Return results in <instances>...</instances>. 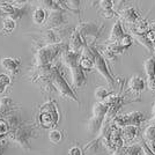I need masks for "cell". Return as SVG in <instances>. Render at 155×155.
Returning a JSON list of instances; mask_svg holds the SVG:
<instances>
[{
	"label": "cell",
	"mask_w": 155,
	"mask_h": 155,
	"mask_svg": "<svg viewBox=\"0 0 155 155\" xmlns=\"http://www.w3.org/2000/svg\"><path fill=\"white\" fill-rule=\"evenodd\" d=\"M9 139L12 141L16 142L20 147L25 150H30V139L36 138V130L31 124H27L23 120L9 127L8 132Z\"/></svg>",
	"instance_id": "obj_1"
},
{
	"label": "cell",
	"mask_w": 155,
	"mask_h": 155,
	"mask_svg": "<svg viewBox=\"0 0 155 155\" xmlns=\"http://www.w3.org/2000/svg\"><path fill=\"white\" fill-rule=\"evenodd\" d=\"M67 50V45L60 42L56 44H48V45L42 46L41 49L37 50L35 54V65L36 67H44L52 63V60L58 56L60 52Z\"/></svg>",
	"instance_id": "obj_2"
},
{
	"label": "cell",
	"mask_w": 155,
	"mask_h": 155,
	"mask_svg": "<svg viewBox=\"0 0 155 155\" xmlns=\"http://www.w3.org/2000/svg\"><path fill=\"white\" fill-rule=\"evenodd\" d=\"M59 119H60V115L57 108V103L53 100L45 102L39 108L38 122L43 129H54V126L58 124Z\"/></svg>",
	"instance_id": "obj_3"
},
{
	"label": "cell",
	"mask_w": 155,
	"mask_h": 155,
	"mask_svg": "<svg viewBox=\"0 0 155 155\" xmlns=\"http://www.w3.org/2000/svg\"><path fill=\"white\" fill-rule=\"evenodd\" d=\"M50 82L54 87V89L58 91L60 97L67 98V100H72V101L79 103V98L77 97L75 93L73 91V89L66 82V80L64 79V77L60 73V71H59L57 67H53V66H52V74H51Z\"/></svg>",
	"instance_id": "obj_4"
},
{
	"label": "cell",
	"mask_w": 155,
	"mask_h": 155,
	"mask_svg": "<svg viewBox=\"0 0 155 155\" xmlns=\"http://www.w3.org/2000/svg\"><path fill=\"white\" fill-rule=\"evenodd\" d=\"M93 56H94V68H96V71L104 78V80L108 82L110 88H114L115 87V79L112 77V74L110 73L109 67H108V64L105 61V59L103 58L102 53L97 50L96 48L93 46Z\"/></svg>",
	"instance_id": "obj_5"
},
{
	"label": "cell",
	"mask_w": 155,
	"mask_h": 155,
	"mask_svg": "<svg viewBox=\"0 0 155 155\" xmlns=\"http://www.w3.org/2000/svg\"><path fill=\"white\" fill-rule=\"evenodd\" d=\"M145 114H142L140 111H132L126 115H122V116H116L112 120H111V125L122 129L124 126L127 125H133V126H139L140 124L145 120Z\"/></svg>",
	"instance_id": "obj_6"
},
{
	"label": "cell",
	"mask_w": 155,
	"mask_h": 155,
	"mask_svg": "<svg viewBox=\"0 0 155 155\" xmlns=\"http://www.w3.org/2000/svg\"><path fill=\"white\" fill-rule=\"evenodd\" d=\"M75 30L86 43V41L88 39H96L101 35L102 27L96 25L95 22H82L75 28Z\"/></svg>",
	"instance_id": "obj_7"
},
{
	"label": "cell",
	"mask_w": 155,
	"mask_h": 155,
	"mask_svg": "<svg viewBox=\"0 0 155 155\" xmlns=\"http://www.w3.org/2000/svg\"><path fill=\"white\" fill-rule=\"evenodd\" d=\"M65 22H66V18H65L64 12H50L45 21L46 28L52 30L63 26Z\"/></svg>",
	"instance_id": "obj_8"
},
{
	"label": "cell",
	"mask_w": 155,
	"mask_h": 155,
	"mask_svg": "<svg viewBox=\"0 0 155 155\" xmlns=\"http://www.w3.org/2000/svg\"><path fill=\"white\" fill-rule=\"evenodd\" d=\"M84 45H86V43L84 42V39L81 38V36L79 35V32L74 29V30L72 31L71 36H70L67 50H70V51H72V52H75V53H80L81 50L84 49Z\"/></svg>",
	"instance_id": "obj_9"
},
{
	"label": "cell",
	"mask_w": 155,
	"mask_h": 155,
	"mask_svg": "<svg viewBox=\"0 0 155 155\" xmlns=\"http://www.w3.org/2000/svg\"><path fill=\"white\" fill-rule=\"evenodd\" d=\"M107 136L109 138L110 142H111L117 149L124 147V140H123V138H122V131H120L119 127H116V126L111 125V127L107 131Z\"/></svg>",
	"instance_id": "obj_10"
},
{
	"label": "cell",
	"mask_w": 155,
	"mask_h": 155,
	"mask_svg": "<svg viewBox=\"0 0 155 155\" xmlns=\"http://www.w3.org/2000/svg\"><path fill=\"white\" fill-rule=\"evenodd\" d=\"M71 77H72V82H73V86L75 88H81L84 87L86 82H87V79H86V75H84V72L80 68V66H74L72 67L71 70Z\"/></svg>",
	"instance_id": "obj_11"
},
{
	"label": "cell",
	"mask_w": 155,
	"mask_h": 155,
	"mask_svg": "<svg viewBox=\"0 0 155 155\" xmlns=\"http://www.w3.org/2000/svg\"><path fill=\"white\" fill-rule=\"evenodd\" d=\"M146 87V84H145V80L142 79L141 77H132L129 80V84H127V88H129V91H131L132 94L134 95H139Z\"/></svg>",
	"instance_id": "obj_12"
},
{
	"label": "cell",
	"mask_w": 155,
	"mask_h": 155,
	"mask_svg": "<svg viewBox=\"0 0 155 155\" xmlns=\"http://www.w3.org/2000/svg\"><path fill=\"white\" fill-rule=\"evenodd\" d=\"M79 58H80V53H75L70 50H65L61 52V60L65 64V66L68 67L70 70L72 67L79 65Z\"/></svg>",
	"instance_id": "obj_13"
},
{
	"label": "cell",
	"mask_w": 155,
	"mask_h": 155,
	"mask_svg": "<svg viewBox=\"0 0 155 155\" xmlns=\"http://www.w3.org/2000/svg\"><path fill=\"white\" fill-rule=\"evenodd\" d=\"M0 64H1V67L5 71L9 72L13 75L18 74L20 67V59H14V58L6 57V58H2L0 60Z\"/></svg>",
	"instance_id": "obj_14"
},
{
	"label": "cell",
	"mask_w": 155,
	"mask_h": 155,
	"mask_svg": "<svg viewBox=\"0 0 155 155\" xmlns=\"http://www.w3.org/2000/svg\"><path fill=\"white\" fill-rule=\"evenodd\" d=\"M119 15H120L122 20H124V21H125L127 25H130V26L133 25V23H136L137 21L140 19L138 12H137L133 7H126V8L122 9Z\"/></svg>",
	"instance_id": "obj_15"
},
{
	"label": "cell",
	"mask_w": 155,
	"mask_h": 155,
	"mask_svg": "<svg viewBox=\"0 0 155 155\" xmlns=\"http://www.w3.org/2000/svg\"><path fill=\"white\" fill-rule=\"evenodd\" d=\"M123 52H124V50L118 45V43H109V42H108L103 49V54H104L103 58L112 59V58H115L117 54H120V53H123ZM103 54H102V56H103Z\"/></svg>",
	"instance_id": "obj_16"
},
{
	"label": "cell",
	"mask_w": 155,
	"mask_h": 155,
	"mask_svg": "<svg viewBox=\"0 0 155 155\" xmlns=\"http://www.w3.org/2000/svg\"><path fill=\"white\" fill-rule=\"evenodd\" d=\"M122 131V138L124 141L131 142L133 141L138 137V132H139V126H133V125H127L120 129Z\"/></svg>",
	"instance_id": "obj_17"
},
{
	"label": "cell",
	"mask_w": 155,
	"mask_h": 155,
	"mask_svg": "<svg viewBox=\"0 0 155 155\" xmlns=\"http://www.w3.org/2000/svg\"><path fill=\"white\" fill-rule=\"evenodd\" d=\"M142 137H143L142 140L146 142V145L155 153V126L154 125L147 126V127L145 129V131H143Z\"/></svg>",
	"instance_id": "obj_18"
},
{
	"label": "cell",
	"mask_w": 155,
	"mask_h": 155,
	"mask_svg": "<svg viewBox=\"0 0 155 155\" xmlns=\"http://www.w3.org/2000/svg\"><path fill=\"white\" fill-rule=\"evenodd\" d=\"M149 29V23L146 19H139L136 23L130 26V30L133 35H140V34H146Z\"/></svg>",
	"instance_id": "obj_19"
},
{
	"label": "cell",
	"mask_w": 155,
	"mask_h": 155,
	"mask_svg": "<svg viewBox=\"0 0 155 155\" xmlns=\"http://www.w3.org/2000/svg\"><path fill=\"white\" fill-rule=\"evenodd\" d=\"M123 35H124L123 26H122V22L118 20V21H116V23L114 25L111 31H110V36L108 42L109 43H117L119 39L123 37Z\"/></svg>",
	"instance_id": "obj_20"
},
{
	"label": "cell",
	"mask_w": 155,
	"mask_h": 155,
	"mask_svg": "<svg viewBox=\"0 0 155 155\" xmlns=\"http://www.w3.org/2000/svg\"><path fill=\"white\" fill-rule=\"evenodd\" d=\"M46 18H48V13H46L45 9L42 8V7L36 8L34 11V13H32V21H34L35 25H38V26L45 23Z\"/></svg>",
	"instance_id": "obj_21"
},
{
	"label": "cell",
	"mask_w": 155,
	"mask_h": 155,
	"mask_svg": "<svg viewBox=\"0 0 155 155\" xmlns=\"http://www.w3.org/2000/svg\"><path fill=\"white\" fill-rule=\"evenodd\" d=\"M43 39L48 44H56V43H60L58 38V35L53 31L52 29H46L44 34H43Z\"/></svg>",
	"instance_id": "obj_22"
},
{
	"label": "cell",
	"mask_w": 155,
	"mask_h": 155,
	"mask_svg": "<svg viewBox=\"0 0 155 155\" xmlns=\"http://www.w3.org/2000/svg\"><path fill=\"white\" fill-rule=\"evenodd\" d=\"M143 70L147 78L149 77H154L155 75V58L154 57H150L148 58L145 63H143Z\"/></svg>",
	"instance_id": "obj_23"
},
{
	"label": "cell",
	"mask_w": 155,
	"mask_h": 155,
	"mask_svg": "<svg viewBox=\"0 0 155 155\" xmlns=\"http://www.w3.org/2000/svg\"><path fill=\"white\" fill-rule=\"evenodd\" d=\"M16 27V23L15 21L12 20L11 18H6L4 20V23H2V34L4 35H8V34H12L14 31Z\"/></svg>",
	"instance_id": "obj_24"
},
{
	"label": "cell",
	"mask_w": 155,
	"mask_h": 155,
	"mask_svg": "<svg viewBox=\"0 0 155 155\" xmlns=\"http://www.w3.org/2000/svg\"><path fill=\"white\" fill-rule=\"evenodd\" d=\"M49 140L50 142H52L53 145H57L63 140V133L61 131H59L57 129H52L49 132Z\"/></svg>",
	"instance_id": "obj_25"
},
{
	"label": "cell",
	"mask_w": 155,
	"mask_h": 155,
	"mask_svg": "<svg viewBox=\"0 0 155 155\" xmlns=\"http://www.w3.org/2000/svg\"><path fill=\"white\" fill-rule=\"evenodd\" d=\"M117 43H118V45L120 46L124 51H125V50H127L130 46L132 45V43H133V38H132V36L129 35V34H124L123 37L119 39Z\"/></svg>",
	"instance_id": "obj_26"
},
{
	"label": "cell",
	"mask_w": 155,
	"mask_h": 155,
	"mask_svg": "<svg viewBox=\"0 0 155 155\" xmlns=\"http://www.w3.org/2000/svg\"><path fill=\"white\" fill-rule=\"evenodd\" d=\"M109 94L110 93L107 91V88H104V87H97L95 93H94V95H95V98L97 100V102H102Z\"/></svg>",
	"instance_id": "obj_27"
},
{
	"label": "cell",
	"mask_w": 155,
	"mask_h": 155,
	"mask_svg": "<svg viewBox=\"0 0 155 155\" xmlns=\"http://www.w3.org/2000/svg\"><path fill=\"white\" fill-rule=\"evenodd\" d=\"M9 132V126L5 119L0 118V139H4L6 136H8Z\"/></svg>",
	"instance_id": "obj_28"
},
{
	"label": "cell",
	"mask_w": 155,
	"mask_h": 155,
	"mask_svg": "<svg viewBox=\"0 0 155 155\" xmlns=\"http://www.w3.org/2000/svg\"><path fill=\"white\" fill-rule=\"evenodd\" d=\"M141 153V147L139 145H132L125 148L124 155H140Z\"/></svg>",
	"instance_id": "obj_29"
},
{
	"label": "cell",
	"mask_w": 155,
	"mask_h": 155,
	"mask_svg": "<svg viewBox=\"0 0 155 155\" xmlns=\"http://www.w3.org/2000/svg\"><path fill=\"white\" fill-rule=\"evenodd\" d=\"M98 5H100V8L102 11L112 9L114 8V1H111V0H101V1H98Z\"/></svg>",
	"instance_id": "obj_30"
},
{
	"label": "cell",
	"mask_w": 155,
	"mask_h": 155,
	"mask_svg": "<svg viewBox=\"0 0 155 155\" xmlns=\"http://www.w3.org/2000/svg\"><path fill=\"white\" fill-rule=\"evenodd\" d=\"M12 84V79L6 73H0V84H2L4 87H7Z\"/></svg>",
	"instance_id": "obj_31"
},
{
	"label": "cell",
	"mask_w": 155,
	"mask_h": 155,
	"mask_svg": "<svg viewBox=\"0 0 155 155\" xmlns=\"http://www.w3.org/2000/svg\"><path fill=\"white\" fill-rule=\"evenodd\" d=\"M9 141L7 139H0V155H4L8 148Z\"/></svg>",
	"instance_id": "obj_32"
},
{
	"label": "cell",
	"mask_w": 155,
	"mask_h": 155,
	"mask_svg": "<svg viewBox=\"0 0 155 155\" xmlns=\"http://www.w3.org/2000/svg\"><path fill=\"white\" fill-rule=\"evenodd\" d=\"M147 88H148L150 91H155V75L154 77H149L147 78V81L145 82Z\"/></svg>",
	"instance_id": "obj_33"
},
{
	"label": "cell",
	"mask_w": 155,
	"mask_h": 155,
	"mask_svg": "<svg viewBox=\"0 0 155 155\" xmlns=\"http://www.w3.org/2000/svg\"><path fill=\"white\" fill-rule=\"evenodd\" d=\"M145 36H146V38L148 39L149 43L154 45V43H155V31H154V30L148 29V31L145 34Z\"/></svg>",
	"instance_id": "obj_34"
},
{
	"label": "cell",
	"mask_w": 155,
	"mask_h": 155,
	"mask_svg": "<svg viewBox=\"0 0 155 155\" xmlns=\"http://www.w3.org/2000/svg\"><path fill=\"white\" fill-rule=\"evenodd\" d=\"M115 11H114V8L112 9H107V11H101V15L105 18V19H111V18H114L115 16Z\"/></svg>",
	"instance_id": "obj_35"
},
{
	"label": "cell",
	"mask_w": 155,
	"mask_h": 155,
	"mask_svg": "<svg viewBox=\"0 0 155 155\" xmlns=\"http://www.w3.org/2000/svg\"><path fill=\"white\" fill-rule=\"evenodd\" d=\"M141 143H142V145H141V146H140V147H141V148H142V152H143V155H155L154 152H153L152 149L149 148L148 146L146 145V142L143 141V140H142Z\"/></svg>",
	"instance_id": "obj_36"
},
{
	"label": "cell",
	"mask_w": 155,
	"mask_h": 155,
	"mask_svg": "<svg viewBox=\"0 0 155 155\" xmlns=\"http://www.w3.org/2000/svg\"><path fill=\"white\" fill-rule=\"evenodd\" d=\"M68 155H82V150L78 146H73L68 150Z\"/></svg>",
	"instance_id": "obj_37"
},
{
	"label": "cell",
	"mask_w": 155,
	"mask_h": 155,
	"mask_svg": "<svg viewBox=\"0 0 155 155\" xmlns=\"http://www.w3.org/2000/svg\"><path fill=\"white\" fill-rule=\"evenodd\" d=\"M155 118V103L153 104V108H152V119Z\"/></svg>",
	"instance_id": "obj_38"
},
{
	"label": "cell",
	"mask_w": 155,
	"mask_h": 155,
	"mask_svg": "<svg viewBox=\"0 0 155 155\" xmlns=\"http://www.w3.org/2000/svg\"><path fill=\"white\" fill-rule=\"evenodd\" d=\"M5 89H6V87H4L2 84H0V94H2L5 91Z\"/></svg>",
	"instance_id": "obj_39"
},
{
	"label": "cell",
	"mask_w": 155,
	"mask_h": 155,
	"mask_svg": "<svg viewBox=\"0 0 155 155\" xmlns=\"http://www.w3.org/2000/svg\"><path fill=\"white\" fill-rule=\"evenodd\" d=\"M149 29H152V30H154L155 31V22H153L152 25H149Z\"/></svg>",
	"instance_id": "obj_40"
},
{
	"label": "cell",
	"mask_w": 155,
	"mask_h": 155,
	"mask_svg": "<svg viewBox=\"0 0 155 155\" xmlns=\"http://www.w3.org/2000/svg\"><path fill=\"white\" fill-rule=\"evenodd\" d=\"M152 125H154V126H155V118H153V119H152Z\"/></svg>",
	"instance_id": "obj_41"
},
{
	"label": "cell",
	"mask_w": 155,
	"mask_h": 155,
	"mask_svg": "<svg viewBox=\"0 0 155 155\" xmlns=\"http://www.w3.org/2000/svg\"><path fill=\"white\" fill-rule=\"evenodd\" d=\"M153 51H154V53H155V43H154V45H153Z\"/></svg>",
	"instance_id": "obj_42"
}]
</instances>
